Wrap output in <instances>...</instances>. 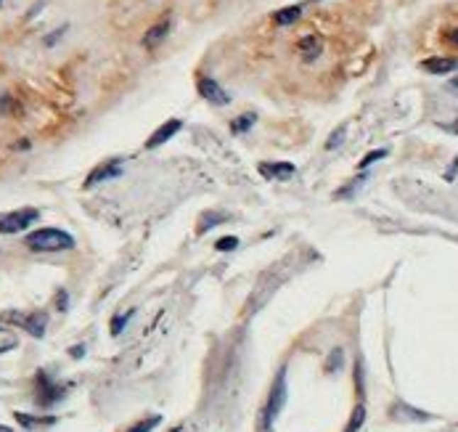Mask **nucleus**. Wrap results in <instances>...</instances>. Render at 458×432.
Segmentation results:
<instances>
[{
    "mask_svg": "<svg viewBox=\"0 0 458 432\" xmlns=\"http://www.w3.org/2000/svg\"><path fill=\"white\" fill-rule=\"evenodd\" d=\"M167 32H169V19H162V21H157L151 30H146V35H143V45L146 48H157L164 38H167Z\"/></svg>",
    "mask_w": 458,
    "mask_h": 432,
    "instance_id": "f8f14e48",
    "label": "nucleus"
},
{
    "mask_svg": "<svg viewBox=\"0 0 458 432\" xmlns=\"http://www.w3.org/2000/svg\"><path fill=\"white\" fill-rule=\"evenodd\" d=\"M421 70L429 74H450L458 70V59H448V56H432V59L421 61Z\"/></svg>",
    "mask_w": 458,
    "mask_h": 432,
    "instance_id": "9d476101",
    "label": "nucleus"
},
{
    "mask_svg": "<svg viewBox=\"0 0 458 432\" xmlns=\"http://www.w3.org/2000/svg\"><path fill=\"white\" fill-rule=\"evenodd\" d=\"M334 366H342V350H334L331 353V358H329V363H326V372H331V369H334Z\"/></svg>",
    "mask_w": 458,
    "mask_h": 432,
    "instance_id": "a878e982",
    "label": "nucleus"
},
{
    "mask_svg": "<svg viewBox=\"0 0 458 432\" xmlns=\"http://www.w3.org/2000/svg\"><path fill=\"white\" fill-rule=\"evenodd\" d=\"M122 160H106L101 162V165H96L93 170H90V175L85 178V189H93V186H99V183H106L111 181V178H120L122 175Z\"/></svg>",
    "mask_w": 458,
    "mask_h": 432,
    "instance_id": "0eeeda50",
    "label": "nucleus"
},
{
    "mask_svg": "<svg viewBox=\"0 0 458 432\" xmlns=\"http://www.w3.org/2000/svg\"><path fill=\"white\" fill-rule=\"evenodd\" d=\"M345 133H347V125H339V131L331 133V138L326 141V149H337V146H342V141H345Z\"/></svg>",
    "mask_w": 458,
    "mask_h": 432,
    "instance_id": "5701e85b",
    "label": "nucleus"
},
{
    "mask_svg": "<svg viewBox=\"0 0 458 432\" xmlns=\"http://www.w3.org/2000/svg\"><path fill=\"white\" fill-rule=\"evenodd\" d=\"M133 313L135 311H128V313H117L114 319H111V323H109V332H111V337H120L122 334V329L128 326V321L133 319Z\"/></svg>",
    "mask_w": 458,
    "mask_h": 432,
    "instance_id": "f3484780",
    "label": "nucleus"
},
{
    "mask_svg": "<svg viewBox=\"0 0 458 432\" xmlns=\"http://www.w3.org/2000/svg\"><path fill=\"white\" fill-rule=\"evenodd\" d=\"M196 91H199V96L204 101H209V104H215V106H225V104H230V93L220 85L215 77H199L196 80Z\"/></svg>",
    "mask_w": 458,
    "mask_h": 432,
    "instance_id": "423d86ee",
    "label": "nucleus"
},
{
    "mask_svg": "<svg viewBox=\"0 0 458 432\" xmlns=\"http://www.w3.org/2000/svg\"><path fill=\"white\" fill-rule=\"evenodd\" d=\"M363 178H366V175H358L355 181H350V186H345V189H339V192L334 194V196H337V199H345V196H350V194L355 192V189H360V183H363Z\"/></svg>",
    "mask_w": 458,
    "mask_h": 432,
    "instance_id": "393cba45",
    "label": "nucleus"
},
{
    "mask_svg": "<svg viewBox=\"0 0 458 432\" xmlns=\"http://www.w3.org/2000/svg\"><path fill=\"white\" fill-rule=\"evenodd\" d=\"M299 16H302V6H286V9H281L273 13V21H276L279 27H286V24H294Z\"/></svg>",
    "mask_w": 458,
    "mask_h": 432,
    "instance_id": "2eb2a0df",
    "label": "nucleus"
},
{
    "mask_svg": "<svg viewBox=\"0 0 458 432\" xmlns=\"http://www.w3.org/2000/svg\"><path fill=\"white\" fill-rule=\"evenodd\" d=\"M35 384H38V403H40L43 409H48V406H56V403L67 395V387L59 382H53L50 380L48 372H38V377H35Z\"/></svg>",
    "mask_w": 458,
    "mask_h": 432,
    "instance_id": "39448f33",
    "label": "nucleus"
},
{
    "mask_svg": "<svg viewBox=\"0 0 458 432\" xmlns=\"http://www.w3.org/2000/svg\"><path fill=\"white\" fill-rule=\"evenodd\" d=\"M24 247L32 252H67L74 250V236L61 228H38L24 236Z\"/></svg>",
    "mask_w": 458,
    "mask_h": 432,
    "instance_id": "f257e3e1",
    "label": "nucleus"
},
{
    "mask_svg": "<svg viewBox=\"0 0 458 432\" xmlns=\"http://www.w3.org/2000/svg\"><path fill=\"white\" fill-rule=\"evenodd\" d=\"M3 323H13L21 332H27L30 337L40 340L45 329H48V313L45 311H6L0 316Z\"/></svg>",
    "mask_w": 458,
    "mask_h": 432,
    "instance_id": "f03ea898",
    "label": "nucleus"
},
{
    "mask_svg": "<svg viewBox=\"0 0 458 432\" xmlns=\"http://www.w3.org/2000/svg\"><path fill=\"white\" fill-rule=\"evenodd\" d=\"M398 414H406L408 419H432L429 414H424V411H416V409H410V406H406V403H398L395 409H392V416H398Z\"/></svg>",
    "mask_w": 458,
    "mask_h": 432,
    "instance_id": "412c9836",
    "label": "nucleus"
},
{
    "mask_svg": "<svg viewBox=\"0 0 458 432\" xmlns=\"http://www.w3.org/2000/svg\"><path fill=\"white\" fill-rule=\"evenodd\" d=\"M236 247H239V239H236V236H223V239L215 241V250H220V252H230V250H236Z\"/></svg>",
    "mask_w": 458,
    "mask_h": 432,
    "instance_id": "b1692460",
    "label": "nucleus"
},
{
    "mask_svg": "<svg viewBox=\"0 0 458 432\" xmlns=\"http://www.w3.org/2000/svg\"><path fill=\"white\" fill-rule=\"evenodd\" d=\"M0 432H13L11 427H6V424H0Z\"/></svg>",
    "mask_w": 458,
    "mask_h": 432,
    "instance_id": "7c9ffc66",
    "label": "nucleus"
},
{
    "mask_svg": "<svg viewBox=\"0 0 458 432\" xmlns=\"http://www.w3.org/2000/svg\"><path fill=\"white\" fill-rule=\"evenodd\" d=\"M13 348H19V337L13 332H9V329H0V355L13 350Z\"/></svg>",
    "mask_w": 458,
    "mask_h": 432,
    "instance_id": "6ab92c4d",
    "label": "nucleus"
},
{
    "mask_svg": "<svg viewBox=\"0 0 458 432\" xmlns=\"http://www.w3.org/2000/svg\"><path fill=\"white\" fill-rule=\"evenodd\" d=\"M384 157H387V149H374V151H369V154L363 157V162H360L358 167H360V170H366V167H371L374 162L384 160Z\"/></svg>",
    "mask_w": 458,
    "mask_h": 432,
    "instance_id": "4be33fe9",
    "label": "nucleus"
},
{
    "mask_svg": "<svg viewBox=\"0 0 458 432\" xmlns=\"http://www.w3.org/2000/svg\"><path fill=\"white\" fill-rule=\"evenodd\" d=\"M297 50L305 61H315L320 53H323V38H320V35H305V38L297 43Z\"/></svg>",
    "mask_w": 458,
    "mask_h": 432,
    "instance_id": "9b49d317",
    "label": "nucleus"
},
{
    "mask_svg": "<svg viewBox=\"0 0 458 432\" xmlns=\"http://www.w3.org/2000/svg\"><path fill=\"white\" fill-rule=\"evenodd\" d=\"M56 305H59V311H67V308H69V294L64 289L56 294Z\"/></svg>",
    "mask_w": 458,
    "mask_h": 432,
    "instance_id": "bb28decb",
    "label": "nucleus"
},
{
    "mask_svg": "<svg viewBox=\"0 0 458 432\" xmlns=\"http://www.w3.org/2000/svg\"><path fill=\"white\" fill-rule=\"evenodd\" d=\"M38 221H40V210L38 207H21V210L0 212V233H6V236L21 233Z\"/></svg>",
    "mask_w": 458,
    "mask_h": 432,
    "instance_id": "7ed1b4c3",
    "label": "nucleus"
},
{
    "mask_svg": "<svg viewBox=\"0 0 458 432\" xmlns=\"http://www.w3.org/2000/svg\"><path fill=\"white\" fill-rule=\"evenodd\" d=\"M180 128H183V122L180 120H167L164 125H160L157 131L151 133V138L146 141V149H157V146H162V143H167L169 138L180 131Z\"/></svg>",
    "mask_w": 458,
    "mask_h": 432,
    "instance_id": "1a4fd4ad",
    "label": "nucleus"
},
{
    "mask_svg": "<svg viewBox=\"0 0 458 432\" xmlns=\"http://www.w3.org/2000/svg\"><path fill=\"white\" fill-rule=\"evenodd\" d=\"M363 422H366V406H355V411H352V416H350L345 432H358L360 427H363Z\"/></svg>",
    "mask_w": 458,
    "mask_h": 432,
    "instance_id": "a211bd4d",
    "label": "nucleus"
},
{
    "mask_svg": "<svg viewBox=\"0 0 458 432\" xmlns=\"http://www.w3.org/2000/svg\"><path fill=\"white\" fill-rule=\"evenodd\" d=\"M445 38H448V40L453 43V45H458V27H456V30H450L448 35H445Z\"/></svg>",
    "mask_w": 458,
    "mask_h": 432,
    "instance_id": "c756f323",
    "label": "nucleus"
},
{
    "mask_svg": "<svg viewBox=\"0 0 458 432\" xmlns=\"http://www.w3.org/2000/svg\"><path fill=\"white\" fill-rule=\"evenodd\" d=\"M162 424V416L160 414H151V416H146V419H140V422H135L130 430H125V432H151L154 427H160Z\"/></svg>",
    "mask_w": 458,
    "mask_h": 432,
    "instance_id": "dca6fc26",
    "label": "nucleus"
},
{
    "mask_svg": "<svg viewBox=\"0 0 458 432\" xmlns=\"http://www.w3.org/2000/svg\"><path fill=\"white\" fill-rule=\"evenodd\" d=\"M69 355L72 358H82V355H85V345H74L69 350Z\"/></svg>",
    "mask_w": 458,
    "mask_h": 432,
    "instance_id": "cd10ccee",
    "label": "nucleus"
},
{
    "mask_svg": "<svg viewBox=\"0 0 458 432\" xmlns=\"http://www.w3.org/2000/svg\"><path fill=\"white\" fill-rule=\"evenodd\" d=\"M0 3H3V0H0Z\"/></svg>",
    "mask_w": 458,
    "mask_h": 432,
    "instance_id": "2f4dec72",
    "label": "nucleus"
},
{
    "mask_svg": "<svg viewBox=\"0 0 458 432\" xmlns=\"http://www.w3.org/2000/svg\"><path fill=\"white\" fill-rule=\"evenodd\" d=\"M228 221V212H220V210H209V212H204L199 218V223H196V233H207L209 228H215V226H220V223H225Z\"/></svg>",
    "mask_w": 458,
    "mask_h": 432,
    "instance_id": "4468645a",
    "label": "nucleus"
},
{
    "mask_svg": "<svg viewBox=\"0 0 458 432\" xmlns=\"http://www.w3.org/2000/svg\"><path fill=\"white\" fill-rule=\"evenodd\" d=\"M13 419L24 427V430H38V427H50L56 424V416H30L24 411H13Z\"/></svg>",
    "mask_w": 458,
    "mask_h": 432,
    "instance_id": "ddd939ff",
    "label": "nucleus"
},
{
    "mask_svg": "<svg viewBox=\"0 0 458 432\" xmlns=\"http://www.w3.org/2000/svg\"><path fill=\"white\" fill-rule=\"evenodd\" d=\"M440 128H442V131H450V133H456L458 135V117L453 122H448V125H440Z\"/></svg>",
    "mask_w": 458,
    "mask_h": 432,
    "instance_id": "c85d7f7f",
    "label": "nucleus"
},
{
    "mask_svg": "<svg viewBox=\"0 0 458 432\" xmlns=\"http://www.w3.org/2000/svg\"><path fill=\"white\" fill-rule=\"evenodd\" d=\"M255 120H257V117H255L252 111H247V114H241L239 120L230 122V133H244V131H250L252 125H255Z\"/></svg>",
    "mask_w": 458,
    "mask_h": 432,
    "instance_id": "aec40b11",
    "label": "nucleus"
},
{
    "mask_svg": "<svg viewBox=\"0 0 458 432\" xmlns=\"http://www.w3.org/2000/svg\"><path fill=\"white\" fill-rule=\"evenodd\" d=\"M286 398H289V390H286V369H281L279 377H276V382H273V390H270L268 406H265V411H262V424H265V427L281 414V409L286 406Z\"/></svg>",
    "mask_w": 458,
    "mask_h": 432,
    "instance_id": "20e7f679",
    "label": "nucleus"
},
{
    "mask_svg": "<svg viewBox=\"0 0 458 432\" xmlns=\"http://www.w3.org/2000/svg\"><path fill=\"white\" fill-rule=\"evenodd\" d=\"M259 175L262 178H276V181H286V178H291L294 172H297V167L291 165V162H259Z\"/></svg>",
    "mask_w": 458,
    "mask_h": 432,
    "instance_id": "6e6552de",
    "label": "nucleus"
}]
</instances>
